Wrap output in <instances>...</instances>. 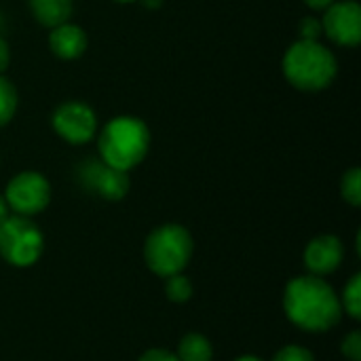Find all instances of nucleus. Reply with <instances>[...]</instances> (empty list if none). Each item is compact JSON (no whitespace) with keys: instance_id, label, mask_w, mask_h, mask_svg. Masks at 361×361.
<instances>
[{"instance_id":"1","label":"nucleus","mask_w":361,"mask_h":361,"mask_svg":"<svg viewBox=\"0 0 361 361\" xmlns=\"http://www.w3.org/2000/svg\"><path fill=\"white\" fill-rule=\"evenodd\" d=\"M286 317L302 332L322 334L336 328L343 319L341 296L317 275H300L288 281L283 292Z\"/></svg>"},{"instance_id":"2","label":"nucleus","mask_w":361,"mask_h":361,"mask_svg":"<svg viewBox=\"0 0 361 361\" xmlns=\"http://www.w3.org/2000/svg\"><path fill=\"white\" fill-rule=\"evenodd\" d=\"M150 148V129L137 116H114L99 133V159L121 171L137 167Z\"/></svg>"},{"instance_id":"3","label":"nucleus","mask_w":361,"mask_h":361,"mask_svg":"<svg viewBox=\"0 0 361 361\" xmlns=\"http://www.w3.org/2000/svg\"><path fill=\"white\" fill-rule=\"evenodd\" d=\"M338 72L334 53L319 40H296L283 55V76L294 89L322 91L332 85Z\"/></svg>"},{"instance_id":"4","label":"nucleus","mask_w":361,"mask_h":361,"mask_svg":"<svg viewBox=\"0 0 361 361\" xmlns=\"http://www.w3.org/2000/svg\"><path fill=\"white\" fill-rule=\"evenodd\" d=\"M195 252V241L182 224L157 226L144 243V262L157 277H171L182 273Z\"/></svg>"},{"instance_id":"5","label":"nucleus","mask_w":361,"mask_h":361,"mask_svg":"<svg viewBox=\"0 0 361 361\" xmlns=\"http://www.w3.org/2000/svg\"><path fill=\"white\" fill-rule=\"evenodd\" d=\"M44 250V237L40 228L25 216H8L0 222V256L4 262L17 269L36 264Z\"/></svg>"},{"instance_id":"6","label":"nucleus","mask_w":361,"mask_h":361,"mask_svg":"<svg viewBox=\"0 0 361 361\" xmlns=\"http://www.w3.org/2000/svg\"><path fill=\"white\" fill-rule=\"evenodd\" d=\"M4 199L17 216H38L51 203V184L38 171H21L17 173L4 192Z\"/></svg>"},{"instance_id":"7","label":"nucleus","mask_w":361,"mask_h":361,"mask_svg":"<svg viewBox=\"0 0 361 361\" xmlns=\"http://www.w3.org/2000/svg\"><path fill=\"white\" fill-rule=\"evenodd\" d=\"M76 178L87 192L97 195L104 201H121L127 197L131 180L127 171L106 165L102 159H87L78 165Z\"/></svg>"},{"instance_id":"8","label":"nucleus","mask_w":361,"mask_h":361,"mask_svg":"<svg viewBox=\"0 0 361 361\" xmlns=\"http://www.w3.org/2000/svg\"><path fill=\"white\" fill-rule=\"evenodd\" d=\"M51 125H53V131L61 140H66L68 144L80 146L95 137L97 116H95L93 108L87 106L85 102L70 99L55 108V112L51 116Z\"/></svg>"},{"instance_id":"9","label":"nucleus","mask_w":361,"mask_h":361,"mask_svg":"<svg viewBox=\"0 0 361 361\" xmlns=\"http://www.w3.org/2000/svg\"><path fill=\"white\" fill-rule=\"evenodd\" d=\"M322 27L332 42L357 47L361 40V6L355 0H334L324 13Z\"/></svg>"},{"instance_id":"10","label":"nucleus","mask_w":361,"mask_h":361,"mask_svg":"<svg viewBox=\"0 0 361 361\" xmlns=\"http://www.w3.org/2000/svg\"><path fill=\"white\" fill-rule=\"evenodd\" d=\"M345 258V245L336 235H319L311 239L305 247V269L309 275L326 277L332 275Z\"/></svg>"},{"instance_id":"11","label":"nucleus","mask_w":361,"mask_h":361,"mask_svg":"<svg viewBox=\"0 0 361 361\" xmlns=\"http://www.w3.org/2000/svg\"><path fill=\"white\" fill-rule=\"evenodd\" d=\"M49 47H51L55 57L70 61V59H78L80 55H85V51L89 47V38L80 25L66 21V23L51 27Z\"/></svg>"},{"instance_id":"12","label":"nucleus","mask_w":361,"mask_h":361,"mask_svg":"<svg viewBox=\"0 0 361 361\" xmlns=\"http://www.w3.org/2000/svg\"><path fill=\"white\" fill-rule=\"evenodd\" d=\"M34 19L44 27H55L70 21L74 2L72 0H30Z\"/></svg>"},{"instance_id":"13","label":"nucleus","mask_w":361,"mask_h":361,"mask_svg":"<svg viewBox=\"0 0 361 361\" xmlns=\"http://www.w3.org/2000/svg\"><path fill=\"white\" fill-rule=\"evenodd\" d=\"M178 360L180 361H212L214 360V347L209 338H205L199 332L186 334L178 345Z\"/></svg>"},{"instance_id":"14","label":"nucleus","mask_w":361,"mask_h":361,"mask_svg":"<svg viewBox=\"0 0 361 361\" xmlns=\"http://www.w3.org/2000/svg\"><path fill=\"white\" fill-rule=\"evenodd\" d=\"M341 305H343V313H347L351 319H361V275L355 273L349 283L345 286L343 290V298H341Z\"/></svg>"},{"instance_id":"15","label":"nucleus","mask_w":361,"mask_h":361,"mask_svg":"<svg viewBox=\"0 0 361 361\" xmlns=\"http://www.w3.org/2000/svg\"><path fill=\"white\" fill-rule=\"evenodd\" d=\"M15 110H17V89L4 74H0V127L11 123Z\"/></svg>"},{"instance_id":"16","label":"nucleus","mask_w":361,"mask_h":361,"mask_svg":"<svg viewBox=\"0 0 361 361\" xmlns=\"http://www.w3.org/2000/svg\"><path fill=\"white\" fill-rule=\"evenodd\" d=\"M165 294H167L169 302L184 305V302H188L190 296H192V283H190V279L184 277L182 273L171 275V277H167V281H165Z\"/></svg>"},{"instance_id":"17","label":"nucleus","mask_w":361,"mask_h":361,"mask_svg":"<svg viewBox=\"0 0 361 361\" xmlns=\"http://www.w3.org/2000/svg\"><path fill=\"white\" fill-rule=\"evenodd\" d=\"M341 195L343 199L353 205V207H360L361 205V169L360 167H351L343 180H341Z\"/></svg>"},{"instance_id":"18","label":"nucleus","mask_w":361,"mask_h":361,"mask_svg":"<svg viewBox=\"0 0 361 361\" xmlns=\"http://www.w3.org/2000/svg\"><path fill=\"white\" fill-rule=\"evenodd\" d=\"M273 361H315V355L300 345H286L275 353Z\"/></svg>"},{"instance_id":"19","label":"nucleus","mask_w":361,"mask_h":361,"mask_svg":"<svg viewBox=\"0 0 361 361\" xmlns=\"http://www.w3.org/2000/svg\"><path fill=\"white\" fill-rule=\"evenodd\" d=\"M343 355L349 361H361V332L353 330L351 334L345 336L343 345H341Z\"/></svg>"},{"instance_id":"20","label":"nucleus","mask_w":361,"mask_h":361,"mask_svg":"<svg viewBox=\"0 0 361 361\" xmlns=\"http://www.w3.org/2000/svg\"><path fill=\"white\" fill-rule=\"evenodd\" d=\"M298 34H300V40H319V36L324 34L322 19H315V17H305V19H300V23H298Z\"/></svg>"},{"instance_id":"21","label":"nucleus","mask_w":361,"mask_h":361,"mask_svg":"<svg viewBox=\"0 0 361 361\" xmlns=\"http://www.w3.org/2000/svg\"><path fill=\"white\" fill-rule=\"evenodd\" d=\"M137 361H180V360H178V355H176V353H171V351H167V349H159V347H154V349L144 351Z\"/></svg>"},{"instance_id":"22","label":"nucleus","mask_w":361,"mask_h":361,"mask_svg":"<svg viewBox=\"0 0 361 361\" xmlns=\"http://www.w3.org/2000/svg\"><path fill=\"white\" fill-rule=\"evenodd\" d=\"M8 63H11V49H8V42L0 36V74L6 72Z\"/></svg>"},{"instance_id":"23","label":"nucleus","mask_w":361,"mask_h":361,"mask_svg":"<svg viewBox=\"0 0 361 361\" xmlns=\"http://www.w3.org/2000/svg\"><path fill=\"white\" fill-rule=\"evenodd\" d=\"M334 0H305L307 6H311L313 11H326Z\"/></svg>"},{"instance_id":"24","label":"nucleus","mask_w":361,"mask_h":361,"mask_svg":"<svg viewBox=\"0 0 361 361\" xmlns=\"http://www.w3.org/2000/svg\"><path fill=\"white\" fill-rule=\"evenodd\" d=\"M8 216H11V207H8V203H6L4 195H0V222H4Z\"/></svg>"},{"instance_id":"25","label":"nucleus","mask_w":361,"mask_h":361,"mask_svg":"<svg viewBox=\"0 0 361 361\" xmlns=\"http://www.w3.org/2000/svg\"><path fill=\"white\" fill-rule=\"evenodd\" d=\"M146 8H159L163 4V0H140Z\"/></svg>"},{"instance_id":"26","label":"nucleus","mask_w":361,"mask_h":361,"mask_svg":"<svg viewBox=\"0 0 361 361\" xmlns=\"http://www.w3.org/2000/svg\"><path fill=\"white\" fill-rule=\"evenodd\" d=\"M235 361H264V360H260V357H256V355H241V357H237Z\"/></svg>"},{"instance_id":"27","label":"nucleus","mask_w":361,"mask_h":361,"mask_svg":"<svg viewBox=\"0 0 361 361\" xmlns=\"http://www.w3.org/2000/svg\"><path fill=\"white\" fill-rule=\"evenodd\" d=\"M2 25H4V19H2V13H0V30H2Z\"/></svg>"},{"instance_id":"28","label":"nucleus","mask_w":361,"mask_h":361,"mask_svg":"<svg viewBox=\"0 0 361 361\" xmlns=\"http://www.w3.org/2000/svg\"><path fill=\"white\" fill-rule=\"evenodd\" d=\"M116 2H125V4H129V2H135V0H116Z\"/></svg>"}]
</instances>
